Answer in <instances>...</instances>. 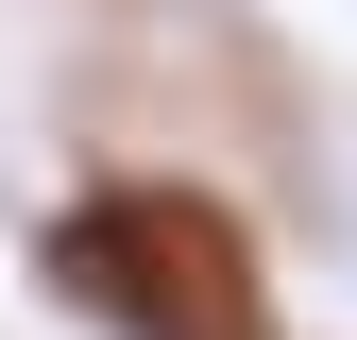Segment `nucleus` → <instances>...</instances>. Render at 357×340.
Wrapping results in <instances>:
<instances>
[{"mask_svg": "<svg viewBox=\"0 0 357 340\" xmlns=\"http://www.w3.org/2000/svg\"><path fill=\"white\" fill-rule=\"evenodd\" d=\"M52 289L102 307L119 340H273V272H255V222L221 187H170V170H119L52 222Z\"/></svg>", "mask_w": 357, "mask_h": 340, "instance_id": "1", "label": "nucleus"}]
</instances>
